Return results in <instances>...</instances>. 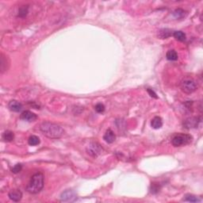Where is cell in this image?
Here are the masks:
<instances>
[{
	"label": "cell",
	"mask_w": 203,
	"mask_h": 203,
	"mask_svg": "<svg viewBox=\"0 0 203 203\" xmlns=\"http://www.w3.org/2000/svg\"><path fill=\"white\" fill-rule=\"evenodd\" d=\"M40 129L45 136L51 139H58L63 136V128L57 124L52 123L50 121H44L40 125Z\"/></svg>",
	"instance_id": "6da1fadb"
},
{
	"label": "cell",
	"mask_w": 203,
	"mask_h": 203,
	"mask_svg": "<svg viewBox=\"0 0 203 203\" xmlns=\"http://www.w3.org/2000/svg\"><path fill=\"white\" fill-rule=\"evenodd\" d=\"M44 187V175L41 172L34 174L30 179L28 185L26 186V190L30 194H37Z\"/></svg>",
	"instance_id": "7a4b0ae2"
},
{
	"label": "cell",
	"mask_w": 203,
	"mask_h": 203,
	"mask_svg": "<svg viewBox=\"0 0 203 203\" xmlns=\"http://www.w3.org/2000/svg\"><path fill=\"white\" fill-rule=\"evenodd\" d=\"M181 89L184 93L192 94L197 89V83L194 79L186 77L181 82Z\"/></svg>",
	"instance_id": "3957f363"
},
{
	"label": "cell",
	"mask_w": 203,
	"mask_h": 203,
	"mask_svg": "<svg viewBox=\"0 0 203 203\" xmlns=\"http://www.w3.org/2000/svg\"><path fill=\"white\" fill-rule=\"evenodd\" d=\"M193 138L190 135L180 133V134L175 135L172 140V143L175 147H180V146L186 145L191 143Z\"/></svg>",
	"instance_id": "277c9868"
},
{
	"label": "cell",
	"mask_w": 203,
	"mask_h": 203,
	"mask_svg": "<svg viewBox=\"0 0 203 203\" xmlns=\"http://www.w3.org/2000/svg\"><path fill=\"white\" fill-rule=\"evenodd\" d=\"M201 121V118L200 117H190L183 121V126L187 129H194L199 125Z\"/></svg>",
	"instance_id": "5b68a950"
},
{
	"label": "cell",
	"mask_w": 203,
	"mask_h": 203,
	"mask_svg": "<svg viewBox=\"0 0 203 203\" xmlns=\"http://www.w3.org/2000/svg\"><path fill=\"white\" fill-rule=\"evenodd\" d=\"M87 150V152L90 155H91L92 156H97L99 154H101V152L103 151V148H102V147L99 143L93 141L88 145Z\"/></svg>",
	"instance_id": "8992f818"
},
{
	"label": "cell",
	"mask_w": 203,
	"mask_h": 203,
	"mask_svg": "<svg viewBox=\"0 0 203 203\" xmlns=\"http://www.w3.org/2000/svg\"><path fill=\"white\" fill-rule=\"evenodd\" d=\"M77 199L76 194L73 190H67L63 192L60 195V201H66V202H71Z\"/></svg>",
	"instance_id": "52a82bcc"
},
{
	"label": "cell",
	"mask_w": 203,
	"mask_h": 203,
	"mask_svg": "<svg viewBox=\"0 0 203 203\" xmlns=\"http://www.w3.org/2000/svg\"><path fill=\"white\" fill-rule=\"evenodd\" d=\"M20 117L21 119L24 120V121H28V122H32V121H34L37 120V116L34 113L30 111V110H26V111H23Z\"/></svg>",
	"instance_id": "ba28073f"
},
{
	"label": "cell",
	"mask_w": 203,
	"mask_h": 203,
	"mask_svg": "<svg viewBox=\"0 0 203 203\" xmlns=\"http://www.w3.org/2000/svg\"><path fill=\"white\" fill-rule=\"evenodd\" d=\"M8 196L10 199L13 201H19L22 197V193L20 190H12L10 191Z\"/></svg>",
	"instance_id": "9c48e42d"
},
{
	"label": "cell",
	"mask_w": 203,
	"mask_h": 203,
	"mask_svg": "<svg viewBox=\"0 0 203 203\" xmlns=\"http://www.w3.org/2000/svg\"><path fill=\"white\" fill-rule=\"evenodd\" d=\"M8 107L11 111L14 112H19L22 109V105L19 102L16 100H12L10 101L8 104Z\"/></svg>",
	"instance_id": "30bf717a"
},
{
	"label": "cell",
	"mask_w": 203,
	"mask_h": 203,
	"mask_svg": "<svg viewBox=\"0 0 203 203\" xmlns=\"http://www.w3.org/2000/svg\"><path fill=\"white\" fill-rule=\"evenodd\" d=\"M103 139L105 140V141L108 144H112L114 143V140L116 139V135L114 134V132L111 130V129H108L106 131V133L104 134L103 136Z\"/></svg>",
	"instance_id": "8fae6325"
},
{
	"label": "cell",
	"mask_w": 203,
	"mask_h": 203,
	"mask_svg": "<svg viewBox=\"0 0 203 203\" xmlns=\"http://www.w3.org/2000/svg\"><path fill=\"white\" fill-rule=\"evenodd\" d=\"M162 125H163V121L161 117H158V116L153 117L152 120L151 121V126L152 127L153 129H159L162 127Z\"/></svg>",
	"instance_id": "7c38bea8"
},
{
	"label": "cell",
	"mask_w": 203,
	"mask_h": 203,
	"mask_svg": "<svg viewBox=\"0 0 203 203\" xmlns=\"http://www.w3.org/2000/svg\"><path fill=\"white\" fill-rule=\"evenodd\" d=\"M2 139L6 142H11L14 139V134L11 131L6 130L2 133Z\"/></svg>",
	"instance_id": "4fadbf2b"
},
{
	"label": "cell",
	"mask_w": 203,
	"mask_h": 203,
	"mask_svg": "<svg viewBox=\"0 0 203 203\" xmlns=\"http://www.w3.org/2000/svg\"><path fill=\"white\" fill-rule=\"evenodd\" d=\"M172 35V30H168V29H163V30H160L158 34V37L161 39H166V38L171 37Z\"/></svg>",
	"instance_id": "5bb4252c"
},
{
	"label": "cell",
	"mask_w": 203,
	"mask_h": 203,
	"mask_svg": "<svg viewBox=\"0 0 203 203\" xmlns=\"http://www.w3.org/2000/svg\"><path fill=\"white\" fill-rule=\"evenodd\" d=\"M40 142H41L40 138L37 136H35V135H32V136H30L28 139V143L30 146L38 145L40 144Z\"/></svg>",
	"instance_id": "9a60e30c"
},
{
	"label": "cell",
	"mask_w": 203,
	"mask_h": 203,
	"mask_svg": "<svg viewBox=\"0 0 203 203\" xmlns=\"http://www.w3.org/2000/svg\"><path fill=\"white\" fill-rule=\"evenodd\" d=\"M166 57L168 60L175 61L178 60V54L175 50H169L166 54Z\"/></svg>",
	"instance_id": "2e32d148"
},
{
	"label": "cell",
	"mask_w": 203,
	"mask_h": 203,
	"mask_svg": "<svg viewBox=\"0 0 203 203\" xmlns=\"http://www.w3.org/2000/svg\"><path fill=\"white\" fill-rule=\"evenodd\" d=\"M173 36L175 39L179 41H184L186 40V34L182 31H175L173 33Z\"/></svg>",
	"instance_id": "e0dca14e"
},
{
	"label": "cell",
	"mask_w": 203,
	"mask_h": 203,
	"mask_svg": "<svg viewBox=\"0 0 203 203\" xmlns=\"http://www.w3.org/2000/svg\"><path fill=\"white\" fill-rule=\"evenodd\" d=\"M173 14L176 18H184L186 15V12L184 10L179 8V9L175 10V11H174Z\"/></svg>",
	"instance_id": "ac0fdd59"
},
{
	"label": "cell",
	"mask_w": 203,
	"mask_h": 203,
	"mask_svg": "<svg viewBox=\"0 0 203 203\" xmlns=\"http://www.w3.org/2000/svg\"><path fill=\"white\" fill-rule=\"evenodd\" d=\"M183 200L186 201H190V202H198V201H200V199H198L196 196L193 195V194H186Z\"/></svg>",
	"instance_id": "d6986e66"
},
{
	"label": "cell",
	"mask_w": 203,
	"mask_h": 203,
	"mask_svg": "<svg viewBox=\"0 0 203 203\" xmlns=\"http://www.w3.org/2000/svg\"><path fill=\"white\" fill-rule=\"evenodd\" d=\"M28 6H22L18 10V17L25 18L28 14Z\"/></svg>",
	"instance_id": "ffe728a7"
},
{
	"label": "cell",
	"mask_w": 203,
	"mask_h": 203,
	"mask_svg": "<svg viewBox=\"0 0 203 203\" xmlns=\"http://www.w3.org/2000/svg\"><path fill=\"white\" fill-rule=\"evenodd\" d=\"M160 185H159V183H152L150 190H151L152 194H156V193H158V192L160 191Z\"/></svg>",
	"instance_id": "44dd1931"
},
{
	"label": "cell",
	"mask_w": 203,
	"mask_h": 203,
	"mask_svg": "<svg viewBox=\"0 0 203 203\" xmlns=\"http://www.w3.org/2000/svg\"><path fill=\"white\" fill-rule=\"evenodd\" d=\"M95 109L96 110V112L98 113H103L105 111V106L103 103H98L96 106H95Z\"/></svg>",
	"instance_id": "7402d4cb"
},
{
	"label": "cell",
	"mask_w": 203,
	"mask_h": 203,
	"mask_svg": "<svg viewBox=\"0 0 203 203\" xmlns=\"http://www.w3.org/2000/svg\"><path fill=\"white\" fill-rule=\"evenodd\" d=\"M22 164H16V165H14V167L12 168V172L14 174H18V173H19L21 171H22Z\"/></svg>",
	"instance_id": "603a6c76"
},
{
	"label": "cell",
	"mask_w": 203,
	"mask_h": 203,
	"mask_svg": "<svg viewBox=\"0 0 203 203\" xmlns=\"http://www.w3.org/2000/svg\"><path fill=\"white\" fill-rule=\"evenodd\" d=\"M147 91H148V94H149V95H150V96H151V97L155 98V99H157V98H158V97H157L156 94L155 93V92L153 91L152 89H149V88H148V89Z\"/></svg>",
	"instance_id": "cb8c5ba5"
}]
</instances>
